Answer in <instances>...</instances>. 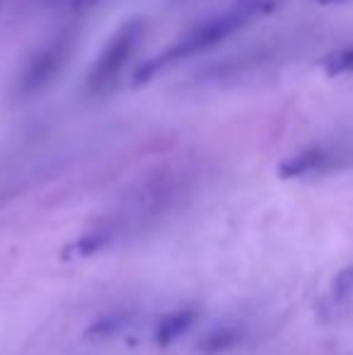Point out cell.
I'll return each mask as SVG.
<instances>
[{"label":"cell","instance_id":"6da1fadb","mask_svg":"<svg viewBox=\"0 0 353 355\" xmlns=\"http://www.w3.org/2000/svg\"><path fill=\"white\" fill-rule=\"evenodd\" d=\"M271 5L273 0H235L225 10H218V12L208 15L206 19L189 27L165 51H160L150 61L141 63L136 68V73H133V80H136V85H146L155 75H160L165 68L177 66V63L187 61V58H193L198 53H206L211 49L221 46L225 39H230L242 27H247L255 17L264 15Z\"/></svg>","mask_w":353,"mask_h":355},{"label":"cell","instance_id":"7a4b0ae2","mask_svg":"<svg viewBox=\"0 0 353 355\" xmlns=\"http://www.w3.org/2000/svg\"><path fill=\"white\" fill-rule=\"evenodd\" d=\"M146 29L148 24L143 17H131L119 24V29L107 39V44L85 75V89L89 97H104L117 87L119 78L128 68L131 58L136 56L143 37H146Z\"/></svg>","mask_w":353,"mask_h":355},{"label":"cell","instance_id":"3957f363","mask_svg":"<svg viewBox=\"0 0 353 355\" xmlns=\"http://www.w3.org/2000/svg\"><path fill=\"white\" fill-rule=\"evenodd\" d=\"M76 46V37L71 32H61L53 39L44 42L39 49H34L22 63V71L17 75V94L19 97H32L46 89L53 80L66 68L68 58Z\"/></svg>","mask_w":353,"mask_h":355},{"label":"cell","instance_id":"277c9868","mask_svg":"<svg viewBox=\"0 0 353 355\" xmlns=\"http://www.w3.org/2000/svg\"><path fill=\"white\" fill-rule=\"evenodd\" d=\"M353 162V153L346 148H332V145H315L295 153L293 157L283 159L278 164V177L281 179H298L310 177V174H325L332 169H339Z\"/></svg>","mask_w":353,"mask_h":355},{"label":"cell","instance_id":"5b68a950","mask_svg":"<svg viewBox=\"0 0 353 355\" xmlns=\"http://www.w3.org/2000/svg\"><path fill=\"white\" fill-rule=\"evenodd\" d=\"M196 319H198L196 309H177V312H172V314H165L155 329L157 346H170V343H175L177 338H182L184 334L193 327Z\"/></svg>","mask_w":353,"mask_h":355},{"label":"cell","instance_id":"8992f818","mask_svg":"<svg viewBox=\"0 0 353 355\" xmlns=\"http://www.w3.org/2000/svg\"><path fill=\"white\" fill-rule=\"evenodd\" d=\"M242 336H245V334L237 327H221V329H216V331L206 334V336L198 341V351L203 355H221V353L230 351V348L240 346Z\"/></svg>","mask_w":353,"mask_h":355},{"label":"cell","instance_id":"52a82bcc","mask_svg":"<svg viewBox=\"0 0 353 355\" xmlns=\"http://www.w3.org/2000/svg\"><path fill=\"white\" fill-rule=\"evenodd\" d=\"M131 322H133V314L131 312L104 314V317L94 319V322L89 324L85 336L87 338H112V336H117V334H121Z\"/></svg>","mask_w":353,"mask_h":355},{"label":"cell","instance_id":"ba28073f","mask_svg":"<svg viewBox=\"0 0 353 355\" xmlns=\"http://www.w3.org/2000/svg\"><path fill=\"white\" fill-rule=\"evenodd\" d=\"M322 68L329 78H336V75H346L353 73V46L339 49V51L329 53V56L322 61Z\"/></svg>","mask_w":353,"mask_h":355},{"label":"cell","instance_id":"9c48e42d","mask_svg":"<svg viewBox=\"0 0 353 355\" xmlns=\"http://www.w3.org/2000/svg\"><path fill=\"white\" fill-rule=\"evenodd\" d=\"M107 234L97 232V234H87V237L78 239L76 244L71 247V252L76 254V257H89V254H94L97 249H102L104 244H107Z\"/></svg>","mask_w":353,"mask_h":355},{"label":"cell","instance_id":"30bf717a","mask_svg":"<svg viewBox=\"0 0 353 355\" xmlns=\"http://www.w3.org/2000/svg\"><path fill=\"white\" fill-rule=\"evenodd\" d=\"M332 293H334L336 300H346L349 295H353V266L336 273L334 285H332Z\"/></svg>","mask_w":353,"mask_h":355},{"label":"cell","instance_id":"8fae6325","mask_svg":"<svg viewBox=\"0 0 353 355\" xmlns=\"http://www.w3.org/2000/svg\"><path fill=\"white\" fill-rule=\"evenodd\" d=\"M320 5H341V3H349V0H317Z\"/></svg>","mask_w":353,"mask_h":355}]
</instances>
